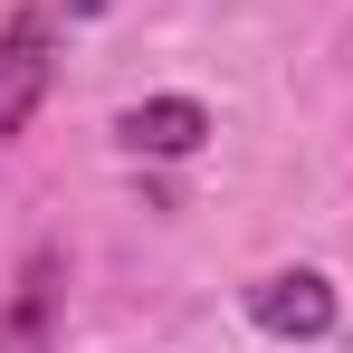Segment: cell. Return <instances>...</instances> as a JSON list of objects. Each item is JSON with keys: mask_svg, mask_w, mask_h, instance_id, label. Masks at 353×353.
Wrapping results in <instances>:
<instances>
[{"mask_svg": "<svg viewBox=\"0 0 353 353\" xmlns=\"http://www.w3.org/2000/svg\"><path fill=\"white\" fill-rule=\"evenodd\" d=\"M239 315L268 344H325L344 305H334V277H315V268H268V277L239 287Z\"/></svg>", "mask_w": 353, "mask_h": 353, "instance_id": "7a4b0ae2", "label": "cell"}, {"mask_svg": "<svg viewBox=\"0 0 353 353\" xmlns=\"http://www.w3.org/2000/svg\"><path fill=\"white\" fill-rule=\"evenodd\" d=\"M115 143L143 153V163H181V153L210 143V105H201V96H143V105L115 115Z\"/></svg>", "mask_w": 353, "mask_h": 353, "instance_id": "3957f363", "label": "cell"}, {"mask_svg": "<svg viewBox=\"0 0 353 353\" xmlns=\"http://www.w3.org/2000/svg\"><path fill=\"white\" fill-rule=\"evenodd\" d=\"M48 77H58V0H19L10 29H0V143L29 134Z\"/></svg>", "mask_w": 353, "mask_h": 353, "instance_id": "6da1fadb", "label": "cell"}, {"mask_svg": "<svg viewBox=\"0 0 353 353\" xmlns=\"http://www.w3.org/2000/svg\"><path fill=\"white\" fill-rule=\"evenodd\" d=\"M0 353H19V334H10V315H0Z\"/></svg>", "mask_w": 353, "mask_h": 353, "instance_id": "8992f818", "label": "cell"}, {"mask_svg": "<svg viewBox=\"0 0 353 353\" xmlns=\"http://www.w3.org/2000/svg\"><path fill=\"white\" fill-rule=\"evenodd\" d=\"M48 315H58V248H39V258H29V277H19V305H10L19 353H48Z\"/></svg>", "mask_w": 353, "mask_h": 353, "instance_id": "277c9868", "label": "cell"}, {"mask_svg": "<svg viewBox=\"0 0 353 353\" xmlns=\"http://www.w3.org/2000/svg\"><path fill=\"white\" fill-rule=\"evenodd\" d=\"M67 19H105V10H115V0H58Z\"/></svg>", "mask_w": 353, "mask_h": 353, "instance_id": "5b68a950", "label": "cell"}]
</instances>
